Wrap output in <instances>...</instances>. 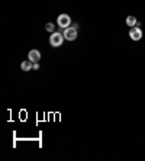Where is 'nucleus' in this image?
<instances>
[{"label": "nucleus", "mask_w": 145, "mask_h": 161, "mask_svg": "<svg viewBox=\"0 0 145 161\" xmlns=\"http://www.w3.org/2000/svg\"><path fill=\"white\" fill-rule=\"evenodd\" d=\"M64 35L59 34V32H52V35L49 36V44H51V47L54 48H58L62 45V42H64Z\"/></svg>", "instance_id": "f257e3e1"}, {"label": "nucleus", "mask_w": 145, "mask_h": 161, "mask_svg": "<svg viewBox=\"0 0 145 161\" xmlns=\"http://www.w3.org/2000/svg\"><path fill=\"white\" fill-rule=\"evenodd\" d=\"M57 23H58L59 28H62V29H66V28H70L71 25V18L68 16V15L62 13L58 16V19H57Z\"/></svg>", "instance_id": "f03ea898"}, {"label": "nucleus", "mask_w": 145, "mask_h": 161, "mask_svg": "<svg viewBox=\"0 0 145 161\" xmlns=\"http://www.w3.org/2000/svg\"><path fill=\"white\" fill-rule=\"evenodd\" d=\"M62 35H64V38H66L67 41H74L77 38V26L66 28L64 32H62Z\"/></svg>", "instance_id": "7ed1b4c3"}, {"label": "nucleus", "mask_w": 145, "mask_h": 161, "mask_svg": "<svg viewBox=\"0 0 145 161\" xmlns=\"http://www.w3.org/2000/svg\"><path fill=\"white\" fill-rule=\"evenodd\" d=\"M129 36H131L132 41H139L142 38V31L139 29V26H133L129 31Z\"/></svg>", "instance_id": "20e7f679"}, {"label": "nucleus", "mask_w": 145, "mask_h": 161, "mask_svg": "<svg viewBox=\"0 0 145 161\" xmlns=\"http://www.w3.org/2000/svg\"><path fill=\"white\" fill-rule=\"evenodd\" d=\"M28 58L35 64V62H38L41 60V52L38 49H32V51H29V54H28Z\"/></svg>", "instance_id": "39448f33"}, {"label": "nucleus", "mask_w": 145, "mask_h": 161, "mask_svg": "<svg viewBox=\"0 0 145 161\" xmlns=\"http://www.w3.org/2000/svg\"><path fill=\"white\" fill-rule=\"evenodd\" d=\"M20 68H22L23 71H31V70H33V62L31 60L22 61V64H20Z\"/></svg>", "instance_id": "423d86ee"}, {"label": "nucleus", "mask_w": 145, "mask_h": 161, "mask_svg": "<svg viewBox=\"0 0 145 161\" xmlns=\"http://www.w3.org/2000/svg\"><path fill=\"white\" fill-rule=\"evenodd\" d=\"M126 25H128V26H131V28L139 26V22L137 20L135 16H128V18H126Z\"/></svg>", "instance_id": "0eeeda50"}, {"label": "nucleus", "mask_w": 145, "mask_h": 161, "mask_svg": "<svg viewBox=\"0 0 145 161\" xmlns=\"http://www.w3.org/2000/svg\"><path fill=\"white\" fill-rule=\"evenodd\" d=\"M54 29H55V25H54V23H46V25H45V31H48V32H51V34H52Z\"/></svg>", "instance_id": "6e6552de"}, {"label": "nucleus", "mask_w": 145, "mask_h": 161, "mask_svg": "<svg viewBox=\"0 0 145 161\" xmlns=\"http://www.w3.org/2000/svg\"><path fill=\"white\" fill-rule=\"evenodd\" d=\"M33 70H35V71H36V70H39V64H38V62H35V64H33Z\"/></svg>", "instance_id": "1a4fd4ad"}]
</instances>
